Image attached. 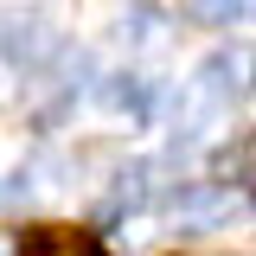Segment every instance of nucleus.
Here are the masks:
<instances>
[{"label": "nucleus", "mask_w": 256, "mask_h": 256, "mask_svg": "<svg viewBox=\"0 0 256 256\" xmlns=\"http://www.w3.org/2000/svg\"><path fill=\"white\" fill-rule=\"evenodd\" d=\"M160 173H166V160H122V166H116V180H109L102 212H141V205L160 192Z\"/></svg>", "instance_id": "8"}, {"label": "nucleus", "mask_w": 256, "mask_h": 256, "mask_svg": "<svg viewBox=\"0 0 256 256\" xmlns=\"http://www.w3.org/2000/svg\"><path fill=\"white\" fill-rule=\"evenodd\" d=\"M0 52H6L13 70L45 77V70L64 58V26L52 20V13H38V6H13V13L0 20Z\"/></svg>", "instance_id": "1"}, {"label": "nucleus", "mask_w": 256, "mask_h": 256, "mask_svg": "<svg viewBox=\"0 0 256 256\" xmlns=\"http://www.w3.org/2000/svg\"><path fill=\"white\" fill-rule=\"evenodd\" d=\"M166 13L160 6H148V0H128V6H116V45H122L128 58H154V52H166Z\"/></svg>", "instance_id": "7"}, {"label": "nucleus", "mask_w": 256, "mask_h": 256, "mask_svg": "<svg viewBox=\"0 0 256 256\" xmlns=\"http://www.w3.org/2000/svg\"><path fill=\"white\" fill-rule=\"evenodd\" d=\"M230 122V109H224L212 90H198V84H180V96L166 102V128H173V141H186V148H198V141H212L218 128Z\"/></svg>", "instance_id": "6"}, {"label": "nucleus", "mask_w": 256, "mask_h": 256, "mask_svg": "<svg viewBox=\"0 0 256 256\" xmlns=\"http://www.w3.org/2000/svg\"><path fill=\"white\" fill-rule=\"evenodd\" d=\"M70 154L64 148H32L26 160H13V173L0 180V205L6 212H38V205H52L64 186H70Z\"/></svg>", "instance_id": "2"}, {"label": "nucleus", "mask_w": 256, "mask_h": 256, "mask_svg": "<svg viewBox=\"0 0 256 256\" xmlns=\"http://www.w3.org/2000/svg\"><path fill=\"white\" fill-rule=\"evenodd\" d=\"M180 13L198 26H244L256 20V0H180Z\"/></svg>", "instance_id": "10"}, {"label": "nucleus", "mask_w": 256, "mask_h": 256, "mask_svg": "<svg viewBox=\"0 0 256 256\" xmlns=\"http://www.w3.org/2000/svg\"><path fill=\"white\" fill-rule=\"evenodd\" d=\"M250 212L244 186H186L173 198V224L186 237H212V230H230V224Z\"/></svg>", "instance_id": "3"}, {"label": "nucleus", "mask_w": 256, "mask_h": 256, "mask_svg": "<svg viewBox=\"0 0 256 256\" xmlns=\"http://www.w3.org/2000/svg\"><path fill=\"white\" fill-rule=\"evenodd\" d=\"M0 109H6V84H0Z\"/></svg>", "instance_id": "11"}, {"label": "nucleus", "mask_w": 256, "mask_h": 256, "mask_svg": "<svg viewBox=\"0 0 256 256\" xmlns=\"http://www.w3.org/2000/svg\"><path fill=\"white\" fill-rule=\"evenodd\" d=\"M20 256H102L90 230H70V224H38L20 237Z\"/></svg>", "instance_id": "9"}, {"label": "nucleus", "mask_w": 256, "mask_h": 256, "mask_svg": "<svg viewBox=\"0 0 256 256\" xmlns=\"http://www.w3.org/2000/svg\"><path fill=\"white\" fill-rule=\"evenodd\" d=\"M154 102H160V77L154 70H109V77H96V109L109 116V122H128V128H141L148 116H154Z\"/></svg>", "instance_id": "5"}, {"label": "nucleus", "mask_w": 256, "mask_h": 256, "mask_svg": "<svg viewBox=\"0 0 256 256\" xmlns=\"http://www.w3.org/2000/svg\"><path fill=\"white\" fill-rule=\"evenodd\" d=\"M192 84L212 90L224 109L250 102L256 96V45H218V52H205V64L192 70Z\"/></svg>", "instance_id": "4"}]
</instances>
